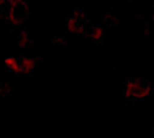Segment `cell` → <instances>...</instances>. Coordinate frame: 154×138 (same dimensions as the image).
I'll use <instances>...</instances> for the list:
<instances>
[{"label": "cell", "mask_w": 154, "mask_h": 138, "mask_svg": "<svg viewBox=\"0 0 154 138\" xmlns=\"http://www.w3.org/2000/svg\"><path fill=\"white\" fill-rule=\"evenodd\" d=\"M27 42H29V37H27V35H26V33H22L21 37L19 38V46L23 47V46H26V44H27Z\"/></svg>", "instance_id": "7"}, {"label": "cell", "mask_w": 154, "mask_h": 138, "mask_svg": "<svg viewBox=\"0 0 154 138\" xmlns=\"http://www.w3.org/2000/svg\"><path fill=\"white\" fill-rule=\"evenodd\" d=\"M90 37L93 41H101L102 37H104V31L100 27H94L90 32Z\"/></svg>", "instance_id": "6"}, {"label": "cell", "mask_w": 154, "mask_h": 138, "mask_svg": "<svg viewBox=\"0 0 154 138\" xmlns=\"http://www.w3.org/2000/svg\"><path fill=\"white\" fill-rule=\"evenodd\" d=\"M153 133H154V124H153Z\"/></svg>", "instance_id": "8"}, {"label": "cell", "mask_w": 154, "mask_h": 138, "mask_svg": "<svg viewBox=\"0 0 154 138\" xmlns=\"http://www.w3.org/2000/svg\"><path fill=\"white\" fill-rule=\"evenodd\" d=\"M66 27L68 30V32L70 33H76V35H80L85 31V27H84V22L80 17L78 16H74L72 19H69L66 23Z\"/></svg>", "instance_id": "3"}, {"label": "cell", "mask_w": 154, "mask_h": 138, "mask_svg": "<svg viewBox=\"0 0 154 138\" xmlns=\"http://www.w3.org/2000/svg\"><path fill=\"white\" fill-rule=\"evenodd\" d=\"M5 66L16 74H22L21 72V66H20V60L16 59V58H12V57H8L5 59Z\"/></svg>", "instance_id": "4"}, {"label": "cell", "mask_w": 154, "mask_h": 138, "mask_svg": "<svg viewBox=\"0 0 154 138\" xmlns=\"http://www.w3.org/2000/svg\"><path fill=\"white\" fill-rule=\"evenodd\" d=\"M20 66L22 74H29L35 69V60L32 58H22L20 59Z\"/></svg>", "instance_id": "5"}, {"label": "cell", "mask_w": 154, "mask_h": 138, "mask_svg": "<svg viewBox=\"0 0 154 138\" xmlns=\"http://www.w3.org/2000/svg\"><path fill=\"white\" fill-rule=\"evenodd\" d=\"M8 20L12 25H19L27 19L29 5L25 0H10L8 9Z\"/></svg>", "instance_id": "2"}, {"label": "cell", "mask_w": 154, "mask_h": 138, "mask_svg": "<svg viewBox=\"0 0 154 138\" xmlns=\"http://www.w3.org/2000/svg\"><path fill=\"white\" fill-rule=\"evenodd\" d=\"M152 94V84L143 78H132L125 83V96L128 100H146Z\"/></svg>", "instance_id": "1"}]
</instances>
